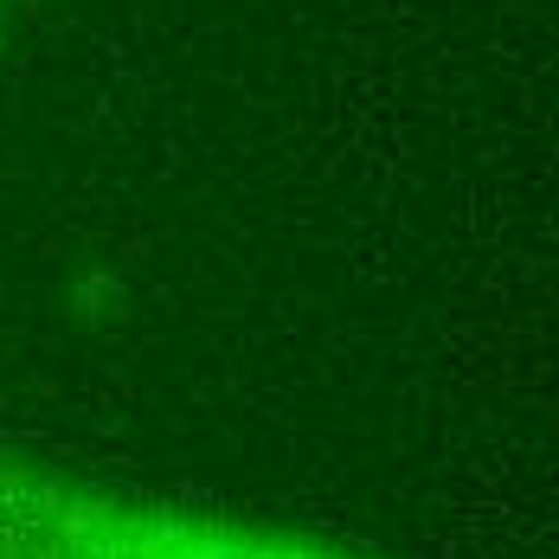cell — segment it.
Returning <instances> with one entry per match:
<instances>
[{
    "label": "cell",
    "instance_id": "7a4b0ae2",
    "mask_svg": "<svg viewBox=\"0 0 559 559\" xmlns=\"http://www.w3.org/2000/svg\"><path fill=\"white\" fill-rule=\"evenodd\" d=\"M7 7H13V0H0V13H7Z\"/></svg>",
    "mask_w": 559,
    "mask_h": 559
},
{
    "label": "cell",
    "instance_id": "6da1fadb",
    "mask_svg": "<svg viewBox=\"0 0 559 559\" xmlns=\"http://www.w3.org/2000/svg\"><path fill=\"white\" fill-rule=\"evenodd\" d=\"M0 559H373L322 534L71 483L0 450Z\"/></svg>",
    "mask_w": 559,
    "mask_h": 559
}]
</instances>
